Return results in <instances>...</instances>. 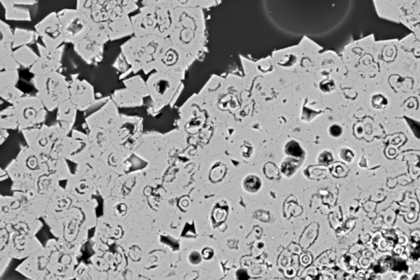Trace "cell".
<instances>
[{
	"label": "cell",
	"mask_w": 420,
	"mask_h": 280,
	"mask_svg": "<svg viewBox=\"0 0 420 280\" xmlns=\"http://www.w3.org/2000/svg\"><path fill=\"white\" fill-rule=\"evenodd\" d=\"M330 135L333 137H338L342 135V129L338 125H334L330 128Z\"/></svg>",
	"instance_id": "cell-35"
},
{
	"label": "cell",
	"mask_w": 420,
	"mask_h": 280,
	"mask_svg": "<svg viewBox=\"0 0 420 280\" xmlns=\"http://www.w3.org/2000/svg\"><path fill=\"white\" fill-rule=\"evenodd\" d=\"M5 10V19L8 21H21V22H30L32 21L31 12L28 8L15 5L12 1H0Z\"/></svg>",
	"instance_id": "cell-17"
},
{
	"label": "cell",
	"mask_w": 420,
	"mask_h": 280,
	"mask_svg": "<svg viewBox=\"0 0 420 280\" xmlns=\"http://www.w3.org/2000/svg\"><path fill=\"white\" fill-rule=\"evenodd\" d=\"M14 106L18 115L20 128L26 130L45 121L47 110L36 95L23 96Z\"/></svg>",
	"instance_id": "cell-6"
},
{
	"label": "cell",
	"mask_w": 420,
	"mask_h": 280,
	"mask_svg": "<svg viewBox=\"0 0 420 280\" xmlns=\"http://www.w3.org/2000/svg\"><path fill=\"white\" fill-rule=\"evenodd\" d=\"M119 108L111 97L109 98L102 107L87 117L86 123L88 127L100 128L105 130L115 128L121 118Z\"/></svg>",
	"instance_id": "cell-9"
},
{
	"label": "cell",
	"mask_w": 420,
	"mask_h": 280,
	"mask_svg": "<svg viewBox=\"0 0 420 280\" xmlns=\"http://www.w3.org/2000/svg\"><path fill=\"white\" fill-rule=\"evenodd\" d=\"M12 2L18 6L34 5L37 3L34 0H14Z\"/></svg>",
	"instance_id": "cell-34"
},
{
	"label": "cell",
	"mask_w": 420,
	"mask_h": 280,
	"mask_svg": "<svg viewBox=\"0 0 420 280\" xmlns=\"http://www.w3.org/2000/svg\"><path fill=\"white\" fill-rule=\"evenodd\" d=\"M64 32L65 44H75L89 34L92 22L77 8H65L58 12Z\"/></svg>",
	"instance_id": "cell-4"
},
{
	"label": "cell",
	"mask_w": 420,
	"mask_h": 280,
	"mask_svg": "<svg viewBox=\"0 0 420 280\" xmlns=\"http://www.w3.org/2000/svg\"><path fill=\"white\" fill-rule=\"evenodd\" d=\"M110 135H109L108 130L100 128H91V141L93 142V152L100 153L102 152V148L104 145H106L109 139H110Z\"/></svg>",
	"instance_id": "cell-23"
},
{
	"label": "cell",
	"mask_w": 420,
	"mask_h": 280,
	"mask_svg": "<svg viewBox=\"0 0 420 280\" xmlns=\"http://www.w3.org/2000/svg\"><path fill=\"white\" fill-rule=\"evenodd\" d=\"M110 97L119 108H139L144 106V98L126 87L113 91Z\"/></svg>",
	"instance_id": "cell-16"
},
{
	"label": "cell",
	"mask_w": 420,
	"mask_h": 280,
	"mask_svg": "<svg viewBox=\"0 0 420 280\" xmlns=\"http://www.w3.org/2000/svg\"><path fill=\"white\" fill-rule=\"evenodd\" d=\"M137 1L133 0H113L110 1L112 20L119 16H130L140 10Z\"/></svg>",
	"instance_id": "cell-18"
},
{
	"label": "cell",
	"mask_w": 420,
	"mask_h": 280,
	"mask_svg": "<svg viewBox=\"0 0 420 280\" xmlns=\"http://www.w3.org/2000/svg\"><path fill=\"white\" fill-rule=\"evenodd\" d=\"M14 35V49L27 47L28 45L36 43L38 38H39L36 32L26 30V29L23 28H15Z\"/></svg>",
	"instance_id": "cell-21"
},
{
	"label": "cell",
	"mask_w": 420,
	"mask_h": 280,
	"mask_svg": "<svg viewBox=\"0 0 420 280\" xmlns=\"http://www.w3.org/2000/svg\"><path fill=\"white\" fill-rule=\"evenodd\" d=\"M75 8L85 14L92 23H108L112 20L110 1L80 0Z\"/></svg>",
	"instance_id": "cell-12"
},
{
	"label": "cell",
	"mask_w": 420,
	"mask_h": 280,
	"mask_svg": "<svg viewBox=\"0 0 420 280\" xmlns=\"http://www.w3.org/2000/svg\"><path fill=\"white\" fill-rule=\"evenodd\" d=\"M14 56L20 67L29 69L36 64L40 58V56H38L29 45L14 49Z\"/></svg>",
	"instance_id": "cell-20"
},
{
	"label": "cell",
	"mask_w": 420,
	"mask_h": 280,
	"mask_svg": "<svg viewBox=\"0 0 420 280\" xmlns=\"http://www.w3.org/2000/svg\"><path fill=\"white\" fill-rule=\"evenodd\" d=\"M341 157L344 161L351 162L354 158V154L350 150H342L341 152Z\"/></svg>",
	"instance_id": "cell-33"
},
{
	"label": "cell",
	"mask_w": 420,
	"mask_h": 280,
	"mask_svg": "<svg viewBox=\"0 0 420 280\" xmlns=\"http://www.w3.org/2000/svg\"><path fill=\"white\" fill-rule=\"evenodd\" d=\"M78 108L70 99L62 102L57 108V126L62 135H67L75 124Z\"/></svg>",
	"instance_id": "cell-15"
},
{
	"label": "cell",
	"mask_w": 420,
	"mask_h": 280,
	"mask_svg": "<svg viewBox=\"0 0 420 280\" xmlns=\"http://www.w3.org/2000/svg\"><path fill=\"white\" fill-rule=\"evenodd\" d=\"M24 96V93L16 86L7 87L5 89L0 90V97L11 106L19 102Z\"/></svg>",
	"instance_id": "cell-27"
},
{
	"label": "cell",
	"mask_w": 420,
	"mask_h": 280,
	"mask_svg": "<svg viewBox=\"0 0 420 280\" xmlns=\"http://www.w3.org/2000/svg\"><path fill=\"white\" fill-rule=\"evenodd\" d=\"M213 250L209 248H207L204 250L203 256L205 259H210L213 257Z\"/></svg>",
	"instance_id": "cell-37"
},
{
	"label": "cell",
	"mask_w": 420,
	"mask_h": 280,
	"mask_svg": "<svg viewBox=\"0 0 420 280\" xmlns=\"http://www.w3.org/2000/svg\"><path fill=\"white\" fill-rule=\"evenodd\" d=\"M143 119L138 116L121 115L119 122L112 129V140L115 145H124L125 142L134 143L142 128Z\"/></svg>",
	"instance_id": "cell-10"
},
{
	"label": "cell",
	"mask_w": 420,
	"mask_h": 280,
	"mask_svg": "<svg viewBox=\"0 0 420 280\" xmlns=\"http://www.w3.org/2000/svg\"><path fill=\"white\" fill-rule=\"evenodd\" d=\"M190 261L193 264H198L201 261L200 254L198 253H192L190 256Z\"/></svg>",
	"instance_id": "cell-36"
},
{
	"label": "cell",
	"mask_w": 420,
	"mask_h": 280,
	"mask_svg": "<svg viewBox=\"0 0 420 280\" xmlns=\"http://www.w3.org/2000/svg\"><path fill=\"white\" fill-rule=\"evenodd\" d=\"M20 80L19 70L1 71L0 72V90L16 86Z\"/></svg>",
	"instance_id": "cell-26"
},
{
	"label": "cell",
	"mask_w": 420,
	"mask_h": 280,
	"mask_svg": "<svg viewBox=\"0 0 420 280\" xmlns=\"http://www.w3.org/2000/svg\"><path fill=\"white\" fill-rule=\"evenodd\" d=\"M113 67L121 73L119 78L121 80H123V79L129 76L130 73H133L132 67L129 65L128 61L126 60L124 54L121 53L119 56H117L115 64L113 65Z\"/></svg>",
	"instance_id": "cell-28"
},
{
	"label": "cell",
	"mask_w": 420,
	"mask_h": 280,
	"mask_svg": "<svg viewBox=\"0 0 420 280\" xmlns=\"http://www.w3.org/2000/svg\"><path fill=\"white\" fill-rule=\"evenodd\" d=\"M169 43L167 38L157 36H132L121 45V53L132 67L133 73L143 71L152 73L159 56Z\"/></svg>",
	"instance_id": "cell-1"
},
{
	"label": "cell",
	"mask_w": 420,
	"mask_h": 280,
	"mask_svg": "<svg viewBox=\"0 0 420 280\" xmlns=\"http://www.w3.org/2000/svg\"><path fill=\"white\" fill-rule=\"evenodd\" d=\"M88 36L97 40L104 45L110 41V39H109L108 25L104 23H92L91 31Z\"/></svg>",
	"instance_id": "cell-25"
},
{
	"label": "cell",
	"mask_w": 420,
	"mask_h": 280,
	"mask_svg": "<svg viewBox=\"0 0 420 280\" xmlns=\"http://www.w3.org/2000/svg\"><path fill=\"white\" fill-rule=\"evenodd\" d=\"M37 48L39 49L40 58L30 69V73L33 76H45L49 73L60 72L65 45L56 49H49L44 45L37 44Z\"/></svg>",
	"instance_id": "cell-8"
},
{
	"label": "cell",
	"mask_w": 420,
	"mask_h": 280,
	"mask_svg": "<svg viewBox=\"0 0 420 280\" xmlns=\"http://www.w3.org/2000/svg\"><path fill=\"white\" fill-rule=\"evenodd\" d=\"M131 16L135 36H157L167 38L173 27V12L166 1L148 0Z\"/></svg>",
	"instance_id": "cell-2"
},
{
	"label": "cell",
	"mask_w": 420,
	"mask_h": 280,
	"mask_svg": "<svg viewBox=\"0 0 420 280\" xmlns=\"http://www.w3.org/2000/svg\"><path fill=\"white\" fill-rule=\"evenodd\" d=\"M287 152L290 154H292L294 156H300L302 154V150L300 145L296 143L295 141L290 142L287 146Z\"/></svg>",
	"instance_id": "cell-32"
},
{
	"label": "cell",
	"mask_w": 420,
	"mask_h": 280,
	"mask_svg": "<svg viewBox=\"0 0 420 280\" xmlns=\"http://www.w3.org/2000/svg\"><path fill=\"white\" fill-rule=\"evenodd\" d=\"M0 125L2 129L19 127L18 115L14 106H8L0 112Z\"/></svg>",
	"instance_id": "cell-24"
},
{
	"label": "cell",
	"mask_w": 420,
	"mask_h": 280,
	"mask_svg": "<svg viewBox=\"0 0 420 280\" xmlns=\"http://www.w3.org/2000/svg\"><path fill=\"white\" fill-rule=\"evenodd\" d=\"M238 279L240 280H246L248 277L244 270H239L237 273Z\"/></svg>",
	"instance_id": "cell-38"
},
{
	"label": "cell",
	"mask_w": 420,
	"mask_h": 280,
	"mask_svg": "<svg viewBox=\"0 0 420 280\" xmlns=\"http://www.w3.org/2000/svg\"><path fill=\"white\" fill-rule=\"evenodd\" d=\"M104 45L97 40L87 36L85 38L73 45L75 52L82 58L87 65H98L104 57Z\"/></svg>",
	"instance_id": "cell-13"
},
{
	"label": "cell",
	"mask_w": 420,
	"mask_h": 280,
	"mask_svg": "<svg viewBox=\"0 0 420 280\" xmlns=\"http://www.w3.org/2000/svg\"><path fill=\"white\" fill-rule=\"evenodd\" d=\"M386 106H388V100L384 95H377L373 98V106L377 108V110H381V108H384Z\"/></svg>",
	"instance_id": "cell-31"
},
{
	"label": "cell",
	"mask_w": 420,
	"mask_h": 280,
	"mask_svg": "<svg viewBox=\"0 0 420 280\" xmlns=\"http://www.w3.org/2000/svg\"><path fill=\"white\" fill-rule=\"evenodd\" d=\"M124 84L126 89L132 91L134 93L140 95L143 98L150 96L146 81L140 75L124 79Z\"/></svg>",
	"instance_id": "cell-22"
},
{
	"label": "cell",
	"mask_w": 420,
	"mask_h": 280,
	"mask_svg": "<svg viewBox=\"0 0 420 280\" xmlns=\"http://www.w3.org/2000/svg\"><path fill=\"white\" fill-rule=\"evenodd\" d=\"M32 82L37 90V97L47 111L57 110L62 102L70 99V82L60 72L34 76Z\"/></svg>",
	"instance_id": "cell-3"
},
{
	"label": "cell",
	"mask_w": 420,
	"mask_h": 280,
	"mask_svg": "<svg viewBox=\"0 0 420 280\" xmlns=\"http://www.w3.org/2000/svg\"><path fill=\"white\" fill-rule=\"evenodd\" d=\"M35 28L46 48L56 49L65 45L64 32L58 12H50L36 25Z\"/></svg>",
	"instance_id": "cell-7"
},
{
	"label": "cell",
	"mask_w": 420,
	"mask_h": 280,
	"mask_svg": "<svg viewBox=\"0 0 420 280\" xmlns=\"http://www.w3.org/2000/svg\"><path fill=\"white\" fill-rule=\"evenodd\" d=\"M245 187L247 191L255 192L260 187V180L255 177L247 178L245 182Z\"/></svg>",
	"instance_id": "cell-30"
},
{
	"label": "cell",
	"mask_w": 420,
	"mask_h": 280,
	"mask_svg": "<svg viewBox=\"0 0 420 280\" xmlns=\"http://www.w3.org/2000/svg\"><path fill=\"white\" fill-rule=\"evenodd\" d=\"M70 100L79 111L89 110L96 102L94 86L85 79L73 77L70 82Z\"/></svg>",
	"instance_id": "cell-11"
},
{
	"label": "cell",
	"mask_w": 420,
	"mask_h": 280,
	"mask_svg": "<svg viewBox=\"0 0 420 280\" xmlns=\"http://www.w3.org/2000/svg\"><path fill=\"white\" fill-rule=\"evenodd\" d=\"M0 33H1L0 56L14 54V31L12 30L10 25L4 22L3 20L0 21Z\"/></svg>",
	"instance_id": "cell-19"
},
{
	"label": "cell",
	"mask_w": 420,
	"mask_h": 280,
	"mask_svg": "<svg viewBox=\"0 0 420 280\" xmlns=\"http://www.w3.org/2000/svg\"><path fill=\"white\" fill-rule=\"evenodd\" d=\"M21 68L16 62L14 54L0 56V72L8 70H19Z\"/></svg>",
	"instance_id": "cell-29"
},
{
	"label": "cell",
	"mask_w": 420,
	"mask_h": 280,
	"mask_svg": "<svg viewBox=\"0 0 420 280\" xmlns=\"http://www.w3.org/2000/svg\"><path fill=\"white\" fill-rule=\"evenodd\" d=\"M146 83L152 102L147 112L154 115L170 102L175 90L176 82L171 75L156 72L151 73Z\"/></svg>",
	"instance_id": "cell-5"
},
{
	"label": "cell",
	"mask_w": 420,
	"mask_h": 280,
	"mask_svg": "<svg viewBox=\"0 0 420 280\" xmlns=\"http://www.w3.org/2000/svg\"><path fill=\"white\" fill-rule=\"evenodd\" d=\"M109 39L111 41L126 38V37L134 36L133 25L131 16H119L110 21L107 23Z\"/></svg>",
	"instance_id": "cell-14"
}]
</instances>
